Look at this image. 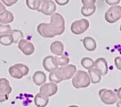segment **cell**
<instances>
[{
  "instance_id": "obj_1",
  "label": "cell",
  "mask_w": 121,
  "mask_h": 107,
  "mask_svg": "<svg viewBox=\"0 0 121 107\" xmlns=\"http://www.w3.org/2000/svg\"><path fill=\"white\" fill-rule=\"evenodd\" d=\"M72 79V84L75 88H84L91 84L88 74L84 70H77Z\"/></svg>"
},
{
  "instance_id": "obj_2",
  "label": "cell",
  "mask_w": 121,
  "mask_h": 107,
  "mask_svg": "<svg viewBox=\"0 0 121 107\" xmlns=\"http://www.w3.org/2000/svg\"><path fill=\"white\" fill-rule=\"evenodd\" d=\"M49 24L56 36H60L64 33L65 29V20L60 13H54L51 15Z\"/></svg>"
},
{
  "instance_id": "obj_3",
  "label": "cell",
  "mask_w": 121,
  "mask_h": 107,
  "mask_svg": "<svg viewBox=\"0 0 121 107\" xmlns=\"http://www.w3.org/2000/svg\"><path fill=\"white\" fill-rule=\"evenodd\" d=\"M29 72V68L27 65L22 63H17L11 66L9 69V73L13 78L20 79L26 76Z\"/></svg>"
},
{
  "instance_id": "obj_4",
  "label": "cell",
  "mask_w": 121,
  "mask_h": 107,
  "mask_svg": "<svg viewBox=\"0 0 121 107\" xmlns=\"http://www.w3.org/2000/svg\"><path fill=\"white\" fill-rule=\"evenodd\" d=\"M105 20L110 24L116 23L121 18V6H112L106 11L104 15Z\"/></svg>"
},
{
  "instance_id": "obj_5",
  "label": "cell",
  "mask_w": 121,
  "mask_h": 107,
  "mask_svg": "<svg viewBox=\"0 0 121 107\" xmlns=\"http://www.w3.org/2000/svg\"><path fill=\"white\" fill-rule=\"evenodd\" d=\"M99 96L102 103L107 105L114 104L118 101L116 94L111 90L103 88L99 91Z\"/></svg>"
},
{
  "instance_id": "obj_6",
  "label": "cell",
  "mask_w": 121,
  "mask_h": 107,
  "mask_svg": "<svg viewBox=\"0 0 121 107\" xmlns=\"http://www.w3.org/2000/svg\"><path fill=\"white\" fill-rule=\"evenodd\" d=\"M89 22L86 19L83 18L80 20H76L73 22L70 26V30L72 33L75 35H81L89 28Z\"/></svg>"
},
{
  "instance_id": "obj_7",
  "label": "cell",
  "mask_w": 121,
  "mask_h": 107,
  "mask_svg": "<svg viewBox=\"0 0 121 107\" xmlns=\"http://www.w3.org/2000/svg\"><path fill=\"white\" fill-rule=\"evenodd\" d=\"M12 92V87L8 79L5 78L0 79V103L4 102L9 99V96Z\"/></svg>"
},
{
  "instance_id": "obj_8",
  "label": "cell",
  "mask_w": 121,
  "mask_h": 107,
  "mask_svg": "<svg viewBox=\"0 0 121 107\" xmlns=\"http://www.w3.org/2000/svg\"><path fill=\"white\" fill-rule=\"evenodd\" d=\"M37 31L42 37L45 38H51L56 36L49 23H41L38 24L37 26Z\"/></svg>"
},
{
  "instance_id": "obj_9",
  "label": "cell",
  "mask_w": 121,
  "mask_h": 107,
  "mask_svg": "<svg viewBox=\"0 0 121 107\" xmlns=\"http://www.w3.org/2000/svg\"><path fill=\"white\" fill-rule=\"evenodd\" d=\"M56 10V4L52 0H45L41 4L38 12L42 13L46 15H52Z\"/></svg>"
},
{
  "instance_id": "obj_10",
  "label": "cell",
  "mask_w": 121,
  "mask_h": 107,
  "mask_svg": "<svg viewBox=\"0 0 121 107\" xmlns=\"http://www.w3.org/2000/svg\"><path fill=\"white\" fill-rule=\"evenodd\" d=\"M18 48L25 56H31L35 51L34 44L24 38L18 42Z\"/></svg>"
},
{
  "instance_id": "obj_11",
  "label": "cell",
  "mask_w": 121,
  "mask_h": 107,
  "mask_svg": "<svg viewBox=\"0 0 121 107\" xmlns=\"http://www.w3.org/2000/svg\"><path fill=\"white\" fill-rule=\"evenodd\" d=\"M57 91H58L57 85L52 82L43 83L40 88V93L48 97L56 95Z\"/></svg>"
},
{
  "instance_id": "obj_12",
  "label": "cell",
  "mask_w": 121,
  "mask_h": 107,
  "mask_svg": "<svg viewBox=\"0 0 121 107\" xmlns=\"http://www.w3.org/2000/svg\"><path fill=\"white\" fill-rule=\"evenodd\" d=\"M43 66L44 69L49 72H51L59 68V64L56 56H48L45 57L43 60Z\"/></svg>"
},
{
  "instance_id": "obj_13",
  "label": "cell",
  "mask_w": 121,
  "mask_h": 107,
  "mask_svg": "<svg viewBox=\"0 0 121 107\" xmlns=\"http://www.w3.org/2000/svg\"><path fill=\"white\" fill-rule=\"evenodd\" d=\"M94 67L101 76L106 75L109 71L108 63L104 58H98L96 59L95 61H94Z\"/></svg>"
},
{
  "instance_id": "obj_14",
  "label": "cell",
  "mask_w": 121,
  "mask_h": 107,
  "mask_svg": "<svg viewBox=\"0 0 121 107\" xmlns=\"http://www.w3.org/2000/svg\"><path fill=\"white\" fill-rule=\"evenodd\" d=\"M60 71L63 75V81L70 79L74 76L75 72H77V68L74 65H67L63 67L60 68Z\"/></svg>"
},
{
  "instance_id": "obj_15",
  "label": "cell",
  "mask_w": 121,
  "mask_h": 107,
  "mask_svg": "<svg viewBox=\"0 0 121 107\" xmlns=\"http://www.w3.org/2000/svg\"><path fill=\"white\" fill-rule=\"evenodd\" d=\"M63 50H64V45L63 43H61L60 41H59V40L54 41L50 45L51 52L57 56H60L63 55Z\"/></svg>"
},
{
  "instance_id": "obj_16",
  "label": "cell",
  "mask_w": 121,
  "mask_h": 107,
  "mask_svg": "<svg viewBox=\"0 0 121 107\" xmlns=\"http://www.w3.org/2000/svg\"><path fill=\"white\" fill-rule=\"evenodd\" d=\"M49 79L51 82L56 83V84L60 83L61 81H63V75L60 71V68H58L55 70L49 72Z\"/></svg>"
},
{
  "instance_id": "obj_17",
  "label": "cell",
  "mask_w": 121,
  "mask_h": 107,
  "mask_svg": "<svg viewBox=\"0 0 121 107\" xmlns=\"http://www.w3.org/2000/svg\"><path fill=\"white\" fill-rule=\"evenodd\" d=\"M82 43L85 49L88 51H93L97 48V43L95 40L90 36L85 37L82 40Z\"/></svg>"
},
{
  "instance_id": "obj_18",
  "label": "cell",
  "mask_w": 121,
  "mask_h": 107,
  "mask_svg": "<svg viewBox=\"0 0 121 107\" xmlns=\"http://www.w3.org/2000/svg\"><path fill=\"white\" fill-rule=\"evenodd\" d=\"M49 103V97L40 93H37L34 97V104L37 107H46Z\"/></svg>"
},
{
  "instance_id": "obj_19",
  "label": "cell",
  "mask_w": 121,
  "mask_h": 107,
  "mask_svg": "<svg viewBox=\"0 0 121 107\" xmlns=\"http://www.w3.org/2000/svg\"><path fill=\"white\" fill-rule=\"evenodd\" d=\"M47 77L43 71H36L33 75V81L36 86H40L46 82Z\"/></svg>"
},
{
  "instance_id": "obj_20",
  "label": "cell",
  "mask_w": 121,
  "mask_h": 107,
  "mask_svg": "<svg viewBox=\"0 0 121 107\" xmlns=\"http://www.w3.org/2000/svg\"><path fill=\"white\" fill-rule=\"evenodd\" d=\"M88 76H89V78H90L91 83L95 84V83H98L100 82L102 76L94 68H92V69L88 70Z\"/></svg>"
},
{
  "instance_id": "obj_21",
  "label": "cell",
  "mask_w": 121,
  "mask_h": 107,
  "mask_svg": "<svg viewBox=\"0 0 121 107\" xmlns=\"http://www.w3.org/2000/svg\"><path fill=\"white\" fill-rule=\"evenodd\" d=\"M14 20V16L13 13L9 11H6L0 15V24H8L11 23Z\"/></svg>"
},
{
  "instance_id": "obj_22",
  "label": "cell",
  "mask_w": 121,
  "mask_h": 107,
  "mask_svg": "<svg viewBox=\"0 0 121 107\" xmlns=\"http://www.w3.org/2000/svg\"><path fill=\"white\" fill-rule=\"evenodd\" d=\"M96 11V6L95 4L94 5H88V6H83L81 13L83 16L84 17H90L93 15Z\"/></svg>"
},
{
  "instance_id": "obj_23",
  "label": "cell",
  "mask_w": 121,
  "mask_h": 107,
  "mask_svg": "<svg viewBox=\"0 0 121 107\" xmlns=\"http://www.w3.org/2000/svg\"><path fill=\"white\" fill-rule=\"evenodd\" d=\"M45 0H26L27 7L33 11H38Z\"/></svg>"
},
{
  "instance_id": "obj_24",
  "label": "cell",
  "mask_w": 121,
  "mask_h": 107,
  "mask_svg": "<svg viewBox=\"0 0 121 107\" xmlns=\"http://www.w3.org/2000/svg\"><path fill=\"white\" fill-rule=\"evenodd\" d=\"M13 43L12 36L11 34H4L0 36V44L4 46H10Z\"/></svg>"
},
{
  "instance_id": "obj_25",
  "label": "cell",
  "mask_w": 121,
  "mask_h": 107,
  "mask_svg": "<svg viewBox=\"0 0 121 107\" xmlns=\"http://www.w3.org/2000/svg\"><path fill=\"white\" fill-rule=\"evenodd\" d=\"M81 65L84 68L88 70L94 68V60L89 57H84L81 60Z\"/></svg>"
},
{
  "instance_id": "obj_26",
  "label": "cell",
  "mask_w": 121,
  "mask_h": 107,
  "mask_svg": "<svg viewBox=\"0 0 121 107\" xmlns=\"http://www.w3.org/2000/svg\"><path fill=\"white\" fill-rule=\"evenodd\" d=\"M13 38V43H18V42L23 39L24 38V34L23 33L18 29H13L11 31V34H10Z\"/></svg>"
},
{
  "instance_id": "obj_27",
  "label": "cell",
  "mask_w": 121,
  "mask_h": 107,
  "mask_svg": "<svg viewBox=\"0 0 121 107\" xmlns=\"http://www.w3.org/2000/svg\"><path fill=\"white\" fill-rule=\"evenodd\" d=\"M56 59L57 60L59 66L60 67H63L67 65H68V63H70V59L64 55H62L60 56H56Z\"/></svg>"
},
{
  "instance_id": "obj_28",
  "label": "cell",
  "mask_w": 121,
  "mask_h": 107,
  "mask_svg": "<svg viewBox=\"0 0 121 107\" xmlns=\"http://www.w3.org/2000/svg\"><path fill=\"white\" fill-rule=\"evenodd\" d=\"M11 31L12 29L10 25L0 24V36L4 34H10Z\"/></svg>"
},
{
  "instance_id": "obj_29",
  "label": "cell",
  "mask_w": 121,
  "mask_h": 107,
  "mask_svg": "<svg viewBox=\"0 0 121 107\" xmlns=\"http://www.w3.org/2000/svg\"><path fill=\"white\" fill-rule=\"evenodd\" d=\"M1 1L4 6H9V7L12 6L13 5H14L18 1V0H1Z\"/></svg>"
},
{
  "instance_id": "obj_30",
  "label": "cell",
  "mask_w": 121,
  "mask_h": 107,
  "mask_svg": "<svg viewBox=\"0 0 121 107\" xmlns=\"http://www.w3.org/2000/svg\"><path fill=\"white\" fill-rule=\"evenodd\" d=\"M114 63H115V65L116 66V68L121 70V56H117L116 57V59H114Z\"/></svg>"
},
{
  "instance_id": "obj_31",
  "label": "cell",
  "mask_w": 121,
  "mask_h": 107,
  "mask_svg": "<svg viewBox=\"0 0 121 107\" xmlns=\"http://www.w3.org/2000/svg\"><path fill=\"white\" fill-rule=\"evenodd\" d=\"M106 3L109 6H116L120 4L121 0H105Z\"/></svg>"
},
{
  "instance_id": "obj_32",
  "label": "cell",
  "mask_w": 121,
  "mask_h": 107,
  "mask_svg": "<svg viewBox=\"0 0 121 107\" xmlns=\"http://www.w3.org/2000/svg\"><path fill=\"white\" fill-rule=\"evenodd\" d=\"M82 2L84 6L94 5L96 3V0H82Z\"/></svg>"
},
{
  "instance_id": "obj_33",
  "label": "cell",
  "mask_w": 121,
  "mask_h": 107,
  "mask_svg": "<svg viewBox=\"0 0 121 107\" xmlns=\"http://www.w3.org/2000/svg\"><path fill=\"white\" fill-rule=\"evenodd\" d=\"M54 1L59 6H65L67 4H68V2L70 1V0H54Z\"/></svg>"
},
{
  "instance_id": "obj_34",
  "label": "cell",
  "mask_w": 121,
  "mask_h": 107,
  "mask_svg": "<svg viewBox=\"0 0 121 107\" xmlns=\"http://www.w3.org/2000/svg\"><path fill=\"white\" fill-rule=\"evenodd\" d=\"M6 11V6L2 4L1 1H0V15H1V14H3Z\"/></svg>"
},
{
  "instance_id": "obj_35",
  "label": "cell",
  "mask_w": 121,
  "mask_h": 107,
  "mask_svg": "<svg viewBox=\"0 0 121 107\" xmlns=\"http://www.w3.org/2000/svg\"><path fill=\"white\" fill-rule=\"evenodd\" d=\"M118 98H119V99H121V88H119L118 89Z\"/></svg>"
},
{
  "instance_id": "obj_36",
  "label": "cell",
  "mask_w": 121,
  "mask_h": 107,
  "mask_svg": "<svg viewBox=\"0 0 121 107\" xmlns=\"http://www.w3.org/2000/svg\"><path fill=\"white\" fill-rule=\"evenodd\" d=\"M118 104H117V106H118L119 105V107H121V99H119V102H118V103H117Z\"/></svg>"
},
{
  "instance_id": "obj_37",
  "label": "cell",
  "mask_w": 121,
  "mask_h": 107,
  "mask_svg": "<svg viewBox=\"0 0 121 107\" xmlns=\"http://www.w3.org/2000/svg\"><path fill=\"white\" fill-rule=\"evenodd\" d=\"M68 107H79L78 106H77V105H71V106H69Z\"/></svg>"
}]
</instances>
